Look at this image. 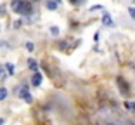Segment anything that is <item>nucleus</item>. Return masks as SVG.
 <instances>
[{
  "label": "nucleus",
  "instance_id": "0eeeda50",
  "mask_svg": "<svg viewBox=\"0 0 135 125\" xmlns=\"http://www.w3.org/2000/svg\"><path fill=\"white\" fill-rule=\"evenodd\" d=\"M102 24H104V26H111V24H113V19H111L109 14H104V16H102Z\"/></svg>",
  "mask_w": 135,
  "mask_h": 125
},
{
  "label": "nucleus",
  "instance_id": "6e6552de",
  "mask_svg": "<svg viewBox=\"0 0 135 125\" xmlns=\"http://www.w3.org/2000/svg\"><path fill=\"white\" fill-rule=\"evenodd\" d=\"M5 97H7V89L5 87H0V101H4Z\"/></svg>",
  "mask_w": 135,
  "mask_h": 125
},
{
  "label": "nucleus",
  "instance_id": "dca6fc26",
  "mask_svg": "<svg viewBox=\"0 0 135 125\" xmlns=\"http://www.w3.org/2000/svg\"><path fill=\"white\" fill-rule=\"evenodd\" d=\"M107 125H114V123H107Z\"/></svg>",
  "mask_w": 135,
  "mask_h": 125
},
{
  "label": "nucleus",
  "instance_id": "39448f33",
  "mask_svg": "<svg viewBox=\"0 0 135 125\" xmlns=\"http://www.w3.org/2000/svg\"><path fill=\"white\" fill-rule=\"evenodd\" d=\"M57 4H59V0H47L45 7H47L49 11H54V9H57Z\"/></svg>",
  "mask_w": 135,
  "mask_h": 125
},
{
  "label": "nucleus",
  "instance_id": "f8f14e48",
  "mask_svg": "<svg viewBox=\"0 0 135 125\" xmlns=\"http://www.w3.org/2000/svg\"><path fill=\"white\" fill-rule=\"evenodd\" d=\"M128 14H130V16L135 19V7H130V9H128Z\"/></svg>",
  "mask_w": 135,
  "mask_h": 125
},
{
  "label": "nucleus",
  "instance_id": "f3484780",
  "mask_svg": "<svg viewBox=\"0 0 135 125\" xmlns=\"http://www.w3.org/2000/svg\"><path fill=\"white\" fill-rule=\"evenodd\" d=\"M2 45H4V44H0V47H2Z\"/></svg>",
  "mask_w": 135,
  "mask_h": 125
},
{
  "label": "nucleus",
  "instance_id": "9b49d317",
  "mask_svg": "<svg viewBox=\"0 0 135 125\" xmlns=\"http://www.w3.org/2000/svg\"><path fill=\"white\" fill-rule=\"evenodd\" d=\"M50 33H52V35H59V28H57V26H52Z\"/></svg>",
  "mask_w": 135,
  "mask_h": 125
},
{
  "label": "nucleus",
  "instance_id": "423d86ee",
  "mask_svg": "<svg viewBox=\"0 0 135 125\" xmlns=\"http://www.w3.org/2000/svg\"><path fill=\"white\" fill-rule=\"evenodd\" d=\"M28 66H30V70H33V71H38V63H36L35 59H31V57L28 59Z\"/></svg>",
  "mask_w": 135,
  "mask_h": 125
},
{
  "label": "nucleus",
  "instance_id": "4468645a",
  "mask_svg": "<svg viewBox=\"0 0 135 125\" xmlns=\"http://www.w3.org/2000/svg\"><path fill=\"white\" fill-rule=\"evenodd\" d=\"M2 73H4V66L0 64V75H2Z\"/></svg>",
  "mask_w": 135,
  "mask_h": 125
},
{
  "label": "nucleus",
  "instance_id": "f257e3e1",
  "mask_svg": "<svg viewBox=\"0 0 135 125\" xmlns=\"http://www.w3.org/2000/svg\"><path fill=\"white\" fill-rule=\"evenodd\" d=\"M12 11L16 12V14L28 16V14H31V4H30L28 0H16L12 4Z\"/></svg>",
  "mask_w": 135,
  "mask_h": 125
},
{
  "label": "nucleus",
  "instance_id": "2eb2a0df",
  "mask_svg": "<svg viewBox=\"0 0 135 125\" xmlns=\"http://www.w3.org/2000/svg\"><path fill=\"white\" fill-rule=\"evenodd\" d=\"M0 125H4V118H0Z\"/></svg>",
  "mask_w": 135,
  "mask_h": 125
},
{
  "label": "nucleus",
  "instance_id": "7ed1b4c3",
  "mask_svg": "<svg viewBox=\"0 0 135 125\" xmlns=\"http://www.w3.org/2000/svg\"><path fill=\"white\" fill-rule=\"evenodd\" d=\"M31 84L35 85V87H38V85L42 84V75H40L38 71H33V77H31Z\"/></svg>",
  "mask_w": 135,
  "mask_h": 125
},
{
  "label": "nucleus",
  "instance_id": "ddd939ff",
  "mask_svg": "<svg viewBox=\"0 0 135 125\" xmlns=\"http://www.w3.org/2000/svg\"><path fill=\"white\" fill-rule=\"evenodd\" d=\"M26 49H28V50H33V49H35V45H33L31 42H26Z\"/></svg>",
  "mask_w": 135,
  "mask_h": 125
},
{
  "label": "nucleus",
  "instance_id": "f03ea898",
  "mask_svg": "<svg viewBox=\"0 0 135 125\" xmlns=\"http://www.w3.org/2000/svg\"><path fill=\"white\" fill-rule=\"evenodd\" d=\"M19 97H23V99L28 103V104H31V103H33V97H31V94L28 92V87H26V85L19 89Z\"/></svg>",
  "mask_w": 135,
  "mask_h": 125
},
{
  "label": "nucleus",
  "instance_id": "1a4fd4ad",
  "mask_svg": "<svg viewBox=\"0 0 135 125\" xmlns=\"http://www.w3.org/2000/svg\"><path fill=\"white\" fill-rule=\"evenodd\" d=\"M125 108H127V109H130V111H135V103L127 101V103H125Z\"/></svg>",
  "mask_w": 135,
  "mask_h": 125
},
{
  "label": "nucleus",
  "instance_id": "20e7f679",
  "mask_svg": "<svg viewBox=\"0 0 135 125\" xmlns=\"http://www.w3.org/2000/svg\"><path fill=\"white\" fill-rule=\"evenodd\" d=\"M118 85H119V90H121V92L127 96V94H128V87H127V84H125L123 78H118Z\"/></svg>",
  "mask_w": 135,
  "mask_h": 125
},
{
  "label": "nucleus",
  "instance_id": "9d476101",
  "mask_svg": "<svg viewBox=\"0 0 135 125\" xmlns=\"http://www.w3.org/2000/svg\"><path fill=\"white\" fill-rule=\"evenodd\" d=\"M5 68H7V71H9V75H14V64H5Z\"/></svg>",
  "mask_w": 135,
  "mask_h": 125
}]
</instances>
